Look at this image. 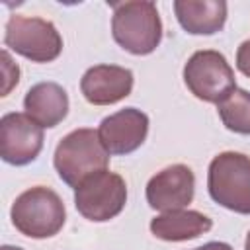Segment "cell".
Segmentation results:
<instances>
[{
  "label": "cell",
  "mask_w": 250,
  "mask_h": 250,
  "mask_svg": "<svg viewBox=\"0 0 250 250\" xmlns=\"http://www.w3.org/2000/svg\"><path fill=\"white\" fill-rule=\"evenodd\" d=\"M111 35L131 55H150L162 39V21L154 2L133 0L111 4Z\"/></svg>",
  "instance_id": "6da1fadb"
},
{
  "label": "cell",
  "mask_w": 250,
  "mask_h": 250,
  "mask_svg": "<svg viewBox=\"0 0 250 250\" xmlns=\"http://www.w3.org/2000/svg\"><path fill=\"white\" fill-rule=\"evenodd\" d=\"M2 76H4V86H2V96H8L10 94V90L18 84V80H20V68H18V64L10 59V55H8V51H2Z\"/></svg>",
  "instance_id": "2e32d148"
},
{
  "label": "cell",
  "mask_w": 250,
  "mask_h": 250,
  "mask_svg": "<svg viewBox=\"0 0 250 250\" xmlns=\"http://www.w3.org/2000/svg\"><path fill=\"white\" fill-rule=\"evenodd\" d=\"M195 176L186 164H172L156 172L146 184V201L156 211H178L191 203Z\"/></svg>",
  "instance_id": "9c48e42d"
},
{
  "label": "cell",
  "mask_w": 250,
  "mask_h": 250,
  "mask_svg": "<svg viewBox=\"0 0 250 250\" xmlns=\"http://www.w3.org/2000/svg\"><path fill=\"white\" fill-rule=\"evenodd\" d=\"M244 250H250V232L246 234V242H244Z\"/></svg>",
  "instance_id": "ffe728a7"
},
{
  "label": "cell",
  "mask_w": 250,
  "mask_h": 250,
  "mask_svg": "<svg viewBox=\"0 0 250 250\" xmlns=\"http://www.w3.org/2000/svg\"><path fill=\"white\" fill-rule=\"evenodd\" d=\"M10 217L12 225L21 234L29 238H49L62 229L66 211L57 191L35 186L16 197Z\"/></svg>",
  "instance_id": "3957f363"
},
{
  "label": "cell",
  "mask_w": 250,
  "mask_h": 250,
  "mask_svg": "<svg viewBox=\"0 0 250 250\" xmlns=\"http://www.w3.org/2000/svg\"><path fill=\"white\" fill-rule=\"evenodd\" d=\"M184 82L195 98L209 104H221L236 88L230 64L213 49H203L189 57L184 66Z\"/></svg>",
  "instance_id": "5b68a950"
},
{
  "label": "cell",
  "mask_w": 250,
  "mask_h": 250,
  "mask_svg": "<svg viewBox=\"0 0 250 250\" xmlns=\"http://www.w3.org/2000/svg\"><path fill=\"white\" fill-rule=\"evenodd\" d=\"M125 203V180L109 170H102L74 188V205L78 213L94 223H104L117 217L123 211Z\"/></svg>",
  "instance_id": "52a82bcc"
},
{
  "label": "cell",
  "mask_w": 250,
  "mask_h": 250,
  "mask_svg": "<svg viewBox=\"0 0 250 250\" xmlns=\"http://www.w3.org/2000/svg\"><path fill=\"white\" fill-rule=\"evenodd\" d=\"M43 148V127L27 113H6L0 119V156L12 166L33 162Z\"/></svg>",
  "instance_id": "ba28073f"
},
{
  "label": "cell",
  "mask_w": 250,
  "mask_h": 250,
  "mask_svg": "<svg viewBox=\"0 0 250 250\" xmlns=\"http://www.w3.org/2000/svg\"><path fill=\"white\" fill-rule=\"evenodd\" d=\"M53 164L66 186L78 188L86 178L107 168L109 152L102 145L98 131L74 129L57 145Z\"/></svg>",
  "instance_id": "7a4b0ae2"
},
{
  "label": "cell",
  "mask_w": 250,
  "mask_h": 250,
  "mask_svg": "<svg viewBox=\"0 0 250 250\" xmlns=\"http://www.w3.org/2000/svg\"><path fill=\"white\" fill-rule=\"evenodd\" d=\"M236 66L244 76L250 78V39L240 43V47L236 51Z\"/></svg>",
  "instance_id": "e0dca14e"
},
{
  "label": "cell",
  "mask_w": 250,
  "mask_h": 250,
  "mask_svg": "<svg viewBox=\"0 0 250 250\" xmlns=\"http://www.w3.org/2000/svg\"><path fill=\"white\" fill-rule=\"evenodd\" d=\"M0 250H23V248H18V246H8V244H6V246H2Z\"/></svg>",
  "instance_id": "d6986e66"
},
{
  "label": "cell",
  "mask_w": 250,
  "mask_h": 250,
  "mask_svg": "<svg viewBox=\"0 0 250 250\" xmlns=\"http://www.w3.org/2000/svg\"><path fill=\"white\" fill-rule=\"evenodd\" d=\"M25 113L41 127H57L68 113V96L57 82H39L23 98Z\"/></svg>",
  "instance_id": "7c38bea8"
},
{
  "label": "cell",
  "mask_w": 250,
  "mask_h": 250,
  "mask_svg": "<svg viewBox=\"0 0 250 250\" xmlns=\"http://www.w3.org/2000/svg\"><path fill=\"white\" fill-rule=\"evenodd\" d=\"M223 125L240 135H250V92L234 88L221 104H217Z\"/></svg>",
  "instance_id": "9a60e30c"
},
{
  "label": "cell",
  "mask_w": 250,
  "mask_h": 250,
  "mask_svg": "<svg viewBox=\"0 0 250 250\" xmlns=\"http://www.w3.org/2000/svg\"><path fill=\"white\" fill-rule=\"evenodd\" d=\"M193 250H232V246L227 244V242H207V244H203L199 248H193Z\"/></svg>",
  "instance_id": "ac0fdd59"
},
{
  "label": "cell",
  "mask_w": 250,
  "mask_h": 250,
  "mask_svg": "<svg viewBox=\"0 0 250 250\" xmlns=\"http://www.w3.org/2000/svg\"><path fill=\"white\" fill-rule=\"evenodd\" d=\"M148 117L137 107H125L107 115L100 127L98 137L109 154L121 156L135 152L146 139Z\"/></svg>",
  "instance_id": "30bf717a"
},
{
  "label": "cell",
  "mask_w": 250,
  "mask_h": 250,
  "mask_svg": "<svg viewBox=\"0 0 250 250\" xmlns=\"http://www.w3.org/2000/svg\"><path fill=\"white\" fill-rule=\"evenodd\" d=\"M80 90L88 104L111 105L131 94L133 72L117 64H96L84 72Z\"/></svg>",
  "instance_id": "8fae6325"
},
{
  "label": "cell",
  "mask_w": 250,
  "mask_h": 250,
  "mask_svg": "<svg viewBox=\"0 0 250 250\" xmlns=\"http://www.w3.org/2000/svg\"><path fill=\"white\" fill-rule=\"evenodd\" d=\"M4 45L33 62H51L62 51V37L47 20L12 16L6 21Z\"/></svg>",
  "instance_id": "8992f818"
},
{
  "label": "cell",
  "mask_w": 250,
  "mask_h": 250,
  "mask_svg": "<svg viewBox=\"0 0 250 250\" xmlns=\"http://www.w3.org/2000/svg\"><path fill=\"white\" fill-rule=\"evenodd\" d=\"M213 223L207 215L199 211H168L150 221V232L168 242H182V240H191L197 238L199 234L211 230Z\"/></svg>",
  "instance_id": "5bb4252c"
},
{
  "label": "cell",
  "mask_w": 250,
  "mask_h": 250,
  "mask_svg": "<svg viewBox=\"0 0 250 250\" xmlns=\"http://www.w3.org/2000/svg\"><path fill=\"white\" fill-rule=\"evenodd\" d=\"M207 189L221 207L250 215V156L242 152H221L209 164Z\"/></svg>",
  "instance_id": "277c9868"
},
{
  "label": "cell",
  "mask_w": 250,
  "mask_h": 250,
  "mask_svg": "<svg viewBox=\"0 0 250 250\" xmlns=\"http://www.w3.org/2000/svg\"><path fill=\"white\" fill-rule=\"evenodd\" d=\"M174 12L180 25L191 35H213L223 29L227 2L223 0H176Z\"/></svg>",
  "instance_id": "4fadbf2b"
}]
</instances>
